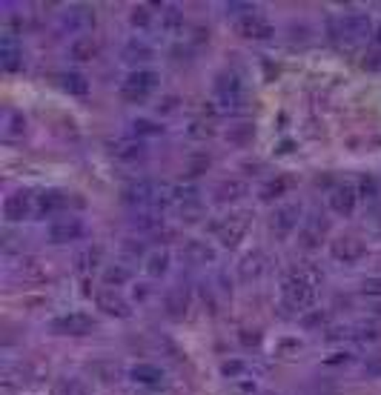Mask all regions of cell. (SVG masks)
<instances>
[{"mask_svg":"<svg viewBox=\"0 0 381 395\" xmlns=\"http://www.w3.org/2000/svg\"><path fill=\"white\" fill-rule=\"evenodd\" d=\"M21 389H23V381H15L12 372H6L4 378H0V392H4V395H18Z\"/></svg>","mask_w":381,"mask_h":395,"instance_id":"cell-48","label":"cell"},{"mask_svg":"<svg viewBox=\"0 0 381 395\" xmlns=\"http://www.w3.org/2000/svg\"><path fill=\"white\" fill-rule=\"evenodd\" d=\"M101 261H104V247L101 244H89V247H84L78 255H74L72 269L78 275H92L101 267Z\"/></svg>","mask_w":381,"mask_h":395,"instance_id":"cell-22","label":"cell"},{"mask_svg":"<svg viewBox=\"0 0 381 395\" xmlns=\"http://www.w3.org/2000/svg\"><path fill=\"white\" fill-rule=\"evenodd\" d=\"M72 195L60 192V189H43L38 192V215L35 218H52V215H63L69 212Z\"/></svg>","mask_w":381,"mask_h":395,"instance_id":"cell-17","label":"cell"},{"mask_svg":"<svg viewBox=\"0 0 381 395\" xmlns=\"http://www.w3.org/2000/svg\"><path fill=\"white\" fill-rule=\"evenodd\" d=\"M364 375L367 378H381V352H372L367 361H364Z\"/></svg>","mask_w":381,"mask_h":395,"instance_id":"cell-49","label":"cell"},{"mask_svg":"<svg viewBox=\"0 0 381 395\" xmlns=\"http://www.w3.org/2000/svg\"><path fill=\"white\" fill-rule=\"evenodd\" d=\"M221 375H223L226 381H238V378L250 375V364L241 361V358H230V361L221 364Z\"/></svg>","mask_w":381,"mask_h":395,"instance_id":"cell-42","label":"cell"},{"mask_svg":"<svg viewBox=\"0 0 381 395\" xmlns=\"http://www.w3.org/2000/svg\"><path fill=\"white\" fill-rule=\"evenodd\" d=\"M247 192H250V184L247 181H241V178H226V181H221L215 187V195L212 198L218 204H238V201L247 198Z\"/></svg>","mask_w":381,"mask_h":395,"instance_id":"cell-20","label":"cell"},{"mask_svg":"<svg viewBox=\"0 0 381 395\" xmlns=\"http://www.w3.org/2000/svg\"><path fill=\"white\" fill-rule=\"evenodd\" d=\"M55 335H89L98 330V321L87 312H66L49 324Z\"/></svg>","mask_w":381,"mask_h":395,"instance_id":"cell-9","label":"cell"},{"mask_svg":"<svg viewBox=\"0 0 381 395\" xmlns=\"http://www.w3.org/2000/svg\"><path fill=\"white\" fill-rule=\"evenodd\" d=\"M129 129H132V135L138 140L140 138H158V135H164V123H155V121H149V118H135L129 123Z\"/></svg>","mask_w":381,"mask_h":395,"instance_id":"cell-38","label":"cell"},{"mask_svg":"<svg viewBox=\"0 0 381 395\" xmlns=\"http://www.w3.org/2000/svg\"><path fill=\"white\" fill-rule=\"evenodd\" d=\"M155 89H158V72H152V69H135V72H129L123 77L121 98L126 104H143Z\"/></svg>","mask_w":381,"mask_h":395,"instance_id":"cell-4","label":"cell"},{"mask_svg":"<svg viewBox=\"0 0 381 395\" xmlns=\"http://www.w3.org/2000/svg\"><path fill=\"white\" fill-rule=\"evenodd\" d=\"M98 52H101V43L92 35H81V38H74L69 43V57L74 63H89V60L98 57Z\"/></svg>","mask_w":381,"mask_h":395,"instance_id":"cell-25","label":"cell"},{"mask_svg":"<svg viewBox=\"0 0 381 395\" xmlns=\"http://www.w3.org/2000/svg\"><path fill=\"white\" fill-rule=\"evenodd\" d=\"M123 63H129V66H143V63H149L152 60V49L143 43V40H129L126 46H123Z\"/></svg>","mask_w":381,"mask_h":395,"instance_id":"cell-33","label":"cell"},{"mask_svg":"<svg viewBox=\"0 0 381 395\" xmlns=\"http://www.w3.org/2000/svg\"><path fill=\"white\" fill-rule=\"evenodd\" d=\"M12 272H15V275H21V278H23V281H29V284L43 281V269H40L38 258H21V261H18V267H15Z\"/></svg>","mask_w":381,"mask_h":395,"instance_id":"cell-40","label":"cell"},{"mask_svg":"<svg viewBox=\"0 0 381 395\" xmlns=\"http://www.w3.org/2000/svg\"><path fill=\"white\" fill-rule=\"evenodd\" d=\"M49 395H89V386L81 378H60L55 381Z\"/></svg>","mask_w":381,"mask_h":395,"instance_id":"cell-39","label":"cell"},{"mask_svg":"<svg viewBox=\"0 0 381 395\" xmlns=\"http://www.w3.org/2000/svg\"><path fill=\"white\" fill-rule=\"evenodd\" d=\"M333 321V312L330 309H321V306H313L310 312L301 315V327L304 330H327Z\"/></svg>","mask_w":381,"mask_h":395,"instance_id":"cell-34","label":"cell"},{"mask_svg":"<svg viewBox=\"0 0 381 395\" xmlns=\"http://www.w3.org/2000/svg\"><path fill=\"white\" fill-rule=\"evenodd\" d=\"M253 226V212L241 209V212H230V215H221L218 221L209 223L212 235L221 241V247L226 250H236L244 238H247V229Z\"/></svg>","mask_w":381,"mask_h":395,"instance_id":"cell-2","label":"cell"},{"mask_svg":"<svg viewBox=\"0 0 381 395\" xmlns=\"http://www.w3.org/2000/svg\"><path fill=\"white\" fill-rule=\"evenodd\" d=\"M129 223L140 232H158L164 226V215H161V209H138L129 218Z\"/></svg>","mask_w":381,"mask_h":395,"instance_id":"cell-28","label":"cell"},{"mask_svg":"<svg viewBox=\"0 0 381 395\" xmlns=\"http://www.w3.org/2000/svg\"><path fill=\"white\" fill-rule=\"evenodd\" d=\"M281 295H284V304L292 309V312H310L319 301V286H310V284H298V281H287L281 284Z\"/></svg>","mask_w":381,"mask_h":395,"instance_id":"cell-8","label":"cell"},{"mask_svg":"<svg viewBox=\"0 0 381 395\" xmlns=\"http://www.w3.org/2000/svg\"><path fill=\"white\" fill-rule=\"evenodd\" d=\"M178 212H181V221L195 223V221H201V215H204V201H201V198H195V201L178 204Z\"/></svg>","mask_w":381,"mask_h":395,"instance_id":"cell-44","label":"cell"},{"mask_svg":"<svg viewBox=\"0 0 381 395\" xmlns=\"http://www.w3.org/2000/svg\"><path fill=\"white\" fill-rule=\"evenodd\" d=\"M350 341L355 344H378L381 341V324H355L350 327Z\"/></svg>","mask_w":381,"mask_h":395,"instance_id":"cell-36","label":"cell"},{"mask_svg":"<svg viewBox=\"0 0 381 395\" xmlns=\"http://www.w3.org/2000/svg\"><path fill=\"white\" fill-rule=\"evenodd\" d=\"M187 132H189V138H195V140H206V138L215 135V123H212L209 118H195V121L187 126Z\"/></svg>","mask_w":381,"mask_h":395,"instance_id":"cell-43","label":"cell"},{"mask_svg":"<svg viewBox=\"0 0 381 395\" xmlns=\"http://www.w3.org/2000/svg\"><path fill=\"white\" fill-rule=\"evenodd\" d=\"M370 40H372V46H375V49H381V23H375V29H372V38H370Z\"/></svg>","mask_w":381,"mask_h":395,"instance_id":"cell-56","label":"cell"},{"mask_svg":"<svg viewBox=\"0 0 381 395\" xmlns=\"http://www.w3.org/2000/svg\"><path fill=\"white\" fill-rule=\"evenodd\" d=\"M364 66H367V69H378V66H381V49L372 46V49L367 52V57H364Z\"/></svg>","mask_w":381,"mask_h":395,"instance_id":"cell-55","label":"cell"},{"mask_svg":"<svg viewBox=\"0 0 381 395\" xmlns=\"http://www.w3.org/2000/svg\"><path fill=\"white\" fill-rule=\"evenodd\" d=\"M178 106H181V98H178V95H167V98H161V104H158V115H172Z\"/></svg>","mask_w":381,"mask_h":395,"instance_id":"cell-52","label":"cell"},{"mask_svg":"<svg viewBox=\"0 0 381 395\" xmlns=\"http://www.w3.org/2000/svg\"><path fill=\"white\" fill-rule=\"evenodd\" d=\"M223 12H226V15H233V18H238V21H241V18H247V15H253V12H255V6H253V4H241V0H238V4H226V6H223Z\"/></svg>","mask_w":381,"mask_h":395,"instance_id":"cell-47","label":"cell"},{"mask_svg":"<svg viewBox=\"0 0 381 395\" xmlns=\"http://www.w3.org/2000/svg\"><path fill=\"white\" fill-rule=\"evenodd\" d=\"M350 361H353V352H338V355L324 358V364H327V367H341V364H350Z\"/></svg>","mask_w":381,"mask_h":395,"instance_id":"cell-54","label":"cell"},{"mask_svg":"<svg viewBox=\"0 0 381 395\" xmlns=\"http://www.w3.org/2000/svg\"><path fill=\"white\" fill-rule=\"evenodd\" d=\"M101 281H104V286L118 289V286H123V284H129V281H132V269H129V267H123V264H112V267H106V269H104Z\"/></svg>","mask_w":381,"mask_h":395,"instance_id":"cell-35","label":"cell"},{"mask_svg":"<svg viewBox=\"0 0 381 395\" xmlns=\"http://www.w3.org/2000/svg\"><path fill=\"white\" fill-rule=\"evenodd\" d=\"M109 152L118 157L121 164H138V161H143V157H146V146H143V140H138V138L115 140V143L109 146Z\"/></svg>","mask_w":381,"mask_h":395,"instance_id":"cell-23","label":"cell"},{"mask_svg":"<svg viewBox=\"0 0 381 395\" xmlns=\"http://www.w3.org/2000/svg\"><path fill=\"white\" fill-rule=\"evenodd\" d=\"M89 235V226L78 218V215H63V218H55L46 229V241L55 244V247H63V244H74Z\"/></svg>","mask_w":381,"mask_h":395,"instance_id":"cell-5","label":"cell"},{"mask_svg":"<svg viewBox=\"0 0 381 395\" xmlns=\"http://www.w3.org/2000/svg\"><path fill=\"white\" fill-rule=\"evenodd\" d=\"M355 206H358V189H355V187H350V184L333 187V192H330V209H333L336 215L350 218V215L355 212Z\"/></svg>","mask_w":381,"mask_h":395,"instance_id":"cell-19","label":"cell"},{"mask_svg":"<svg viewBox=\"0 0 381 395\" xmlns=\"http://www.w3.org/2000/svg\"><path fill=\"white\" fill-rule=\"evenodd\" d=\"M275 350H278V355H281V358H292L295 352H301V344H298L295 338H281Z\"/></svg>","mask_w":381,"mask_h":395,"instance_id":"cell-50","label":"cell"},{"mask_svg":"<svg viewBox=\"0 0 381 395\" xmlns=\"http://www.w3.org/2000/svg\"><path fill=\"white\" fill-rule=\"evenodd\" d=\"M38 215V192L35 189H15L4 201V218L6 223H23Z\"/></svg>","mask_w":381,"mask_h":395,"instance_id":"cell-6","label":"cell"},{"mask_svg":"<svg viewBox=\"0 0 381 395\" xmlns=\"http://www.w3.org/2000/svg\"><path fill=\"white\" fill-rule=\"evenodd\" d=\"M358 292L364 298H381V275H370L358 284Z\"/></svg>","mask_w":381,"mask_h":395,"instance_id":"cell-46","label":"cell"},{"mask_svg":"<svg viewBox=\"0 0 381 395\" xmlns=\"http://www.w3.org/2000/svg\"><path fill=\"white\" fill-rule=\"evenodd\" d=\"M267 269H270V258H267L264 250H250V252L236 264V275H238L241 284H255V281H261V278L267 275Z\"/></svg>","mask_w":381,"mask_h":395,"instance_id":"cell-11","label":"cell"},{"mask_svg":"<svg viewBox=\"0 0 381 395\" xmlns=\"http://www.w3.org/2000/svg\"><path fill=\"white\" fill-rule=\"evenodd\" d=\"M0 66H4V72H9V74L23 72V66H26V60H23V49L12 40V35H6L4 43H0Z\"/></svg>","mask_w":381,"mask_h":395,"instance_id":"cell-21","label":"cell"},{"mask_svg":"<svg viewBox=\"0 0 381 395\" xmlns=\"http://www.w3.org/2000/svg\"><path fill=\"white\" fill-rule=\"evenodd\" d=\"M121 201L138 212V209H167L172 204V187L170 184H161V181H149V178H140V181H132L123 187L121 192Z\"/></svg>","mask_w":381,"mask_h":395,"instance_id":"cell-1","label":"cell"},{"mask_svg":"<svg viewBox=\"0 0 381 395\" xmlns=\"http://www.w3.org/2000/svg\"><path fill=\"white\" fill-rule=\"evenodd\" d=\"M129 378H132L138 386H146V389L164 386V381H167L164 369H161V367H155V364H135V367L129 369Z\"/></svg>","mask_w":381,"mask_h":395,"instance_id":"cell-24","label":"cell"},{"mask_svg":"<svg viewBox=\"0 0 381 395\" xmlns=\"http://www.w3.org/2000/svg\"><path fill=\"white\" fill-rule=\"evenodd\" d=\"M143 269L149 278H164L170 272V252L167 250H152L143 258Z\"/></svg>","mask_w":381,"mask_h":395,"instance_id":"cell-30","label":"cell"},{"mask_svg":"<svg viewBox=\"0 0 381 395\" xmlns=\"http://www.w3.org/2000/svg\"><path fill=\"white\" fill-rule=\"evenodd\" d=\"M155 21H158V18L152 15V6H135V9L129 12V23H132V29H138V32H146Z\"/></svg>","mask_w":381,"mask_h":395,"instance_id":"cell-41","label":"cell"},{"mask_svg":"<svg viewBox=\"0 0 381 395\" xmlns=\"http://www.w3.org/2000/svg\"><path fill=\"white\" fill-rule=\"evenodd\" d=\"M26 132V115L18 109H6L4 112V135L6 138H23Z\"/></svg>","mask_w":381,"mask_h":395,"instance_id":"cell-37","label":"cell"},{"mask_svg":"<svg viewBox=\"0 0 381 395\" xmlns=\"http://www.w3.org/2000/svg\"><path fill=\"white\" fill-rule=\"evenodd\" d=\"M238 341H241L247 350H250V347H258V344H261V333H258V330H247V327H244V330H238Z\"/></svg>","mask_w":381,"mask_h":395,"instance_id":"cell-51","label":"cell"},{"mask_svg":"<svg viewBox=\"0 0 381 395\" xmlns=\"http://www.w3.org/2000/svg\"><path fill=\"white\" fill-rule=\"evenodd\" d=\"M60 29L63 32H92L95 29V12L92 6H69L60 15Z\"/></svg>","mask_w":381,"mask_h":395,"instance_id":"cell-15","label":"cell"},{"mask_svg":"<svg viewBox=\"0 0 381 395\" xmlns=\"http://www.w3.org/2000/svg\"><path fill=\"white\" fill-rule=\"evenodd\" d=\"M324 232H327V223H324L321 218H310L307 223L301 226V232H298V244L307 247V250H313V247L321 244V235H324Z\"/></svg>","mask_w":381,"mask_h":395,"instance_id":"cell-27","label":"cell"},{"mask_svg":"<svg viewBox=\"0 0 381 395\" xmlns=\"http://www.w3.org/2000/svg\"><path fill=\"white\" fill-rule=\"evenodd\" d=\"M258 395H275V392H258Z\"/></svg>","mask_w":381,"mask_h":395,"instance_id":"cell-58","label":"cell"},{"mask_svg":"<svg viewBox=\"0 0 381 395\" xmlns=\"http://www.w3.org/2000/svg\"><path fill=\"white\" fill-rule=\"evenodd\" d=\"M181 258H184L189 267H209V264L218 261V252H215V247H209L206 241L192 238V241H187V244L181 247Z\"/></svg>","mask_w":381,"mask_h":395,"instance_id":"cell-18","label":"cell"},{"mask_svg":"<svg viewBox=\"0 0 381 395\" xmlns=\"http://www.w3.org/2000/svg\"><path fill=\"white\" fill-rule=\"evenodd\" d=\"M212 95H215V104L221 109H241L247 104V89H244V81L236 74V72H221L212 84Z\"/></svg>","mask_w":381,"mask_h":395,"instance_id":"cell-3","label":"cell"},{"mask_svg":"<svg viewBox=\"0 0 381 395\" xmlns=\"http://www.w3.org/2000/svg\"><path fill=\"white\" fill-rule=\"evenodd\" d=\"M298 221H301V204H284L270 215V229L278 238H289L298 226Z\"/></svg>","mask_w":381,"mask_h":395,"instance_id":"cell-12","label":"cell"},{"mask_svg":"<svg viewBox=\"0 0 381 395\" xmlns=\"http://www.w3.org/2000/svg\"><path fill=\"white\" fill-rule=\"evenodd\" d=\"M60 87L63 92H69L72 98H87L89 95V81L81 72H63L60 74Z\"/></svg>","mask_w":381,"mask_h":395,"instance_id":"cell-32","label":"cell"},{"mask_svg":"<svg viewBox=\"0 0 381 395\" xmlns=\"http://www.w3.org/2000/svg\"><path fill=\"white\" fill-rule=\"evenodd\" d=\"M209 169V155H192L187 161V178H198Z\"/></svg>","mask_w":381,"mask_h":395,"instance_id":"cell-45","label":"cell"},{"mask_svg":"<svg viewBox=\"0 0 381 395\" xmlns=\"http://www.w3.org/2000/svg\"><path fill=\"white\" fill-rule=\"evenodd\" d=\"M287 281H298V284H310V286H319L324 281V272L316 267V264H292L284 275Z\"/></svg>","mask_w":381,"mask_h":395,"instance_id":"cell-26","label":"cell"},{"mask_svg":"<svg viewBox=\"0 0 381 395\" xmlns=\"http://www.w3.org/2000/svg\"><path fill=\"white\" fill-rule=\"evenodd\" d=\"M192 309V289L187 286H172L167 295H164V312L170 321H184Z\"/></svg>","mask_w":381,"mask_h":395,"instance_id":"cell-14","label":"cell"},{"mask_svg":"<svg viewBox=\"0 0 381 395\" xmlns=\"http://www.w3.org/2000/svg\"><path fill=\"white\" fill-rule=\"evenodd\" d=\"M372 312H375V315H381V304H375V306H372Z\"/></svg>","mask_w":381,"mask_h":395,"instance_id":"cell-57","label":"cell"},{"mask_svg":"<svg viewBox=\"0 0 381 395\" xmlns=\"http://www.w3.org/2000/svg\"><path fill=\"white\" fill-rule=\"evenodd\" d=\"M158 26L167 32V35H178L184 32V12L178 6H158Z\"/></svg>","mask_w":381,"mask_h":395,"instance_id":"cell-31","label":"cell"},{"mask_svg":"<svg viewBox=\"0 0 381 395\" xmlns=\"http://www.w3.org/2000/svg\"><path fill=\"white\" fill-rule=\"evenodd\" d=\"M330 29H333V35L344 38L347 43H355V40H367V38H372L375 23L370 21V15L350 12V15L338 18V21H333V26H330Z\"/></svg>","mask_w":381,"mask_h":395,"instance_id":"cell-7","label":"cell"},{"mask_svg":"<svg viewBox=\"0 0 381 395\" xmlns=\"http://www.w3.org/2000/svg\"><path fill=\"white\" fill-rule=\"evenodd\" d=\"M358 187H361V192H358L361 198H375V195H378V187H375V181H372V178H361V184H358Z\"/></svg>","mask_w":381,"mask_h":395,"instance_id":"cell-53","label":"cell"},{"mask_svg":"<svg viewBox=\"0 0 381 395\" xmlns=\"http://www.w3.org/2000/svg\"><path fill=\"white\" fill-rule=\"evenodd\" d=\"M292 189V178L289 175H275L272 181H267L264 187H261V201L264 204H272V201H278V198H284L287 192Z\"/></svg>","mask_w":381,"mask_h":395,"instance_id":"cell-29","label":"cell"},{"mask_svg":"<svg viewBox=\"0 0 381 395\" xmlns=\"http://www.w3.org/2000/svg\"><path fill=\"white\" fill-rule=\"evenodd\" d=\"M330 255H333V261L353 267L367 255V244L358 238V235H338V238L330 241Z\"/></svg>","mask_w":381,"mask_h":395,"instance_id":"cell-10","label":"cell"},{"mask_svg":"<svg viewBox=\"0 0 381 395\" xmlns=\"http://www.w3.org/2000/svg\"><path fill=\"white\" fill-rule=\"evenodd\" d=\"M95 306L104 315H109V318H129V315H132L129 301L123 295H118L115 289H109V286H104V289L95 292Z\"/></svg>","mask_w":381,"mask_h":395,"instance_id":"cell-13","label":"cell"},{"mask_svg":"<svg viewBox=\"0 0 381 395\" xmlns=\"http://www.w3.org/2000/svg\"><path fill=\"white\" fill-rule=\"evenodd\" d=\"M236 32L241 38H247V40H270L272 32H275V26L261 12H253V15L241 18V21H236Z\"/></svg>","mask_w":381,"mask_h":395,"instance_id":"cell-16","label":"cell"}]
</instances>
